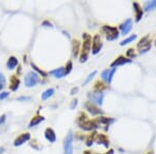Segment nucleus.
<instances>
[{
  "label": "nucleus",
  "instance_id": "18",
  "mask_svg": "<svg viewBox=\"0 0 156 154\" xmlns=\"http://www.w3.org/2000/svg\"><path fill=\"white\" fill-rule=\"evenodd\" d=\"M98 124H102L105 126H109L110 124L115 122V119L114 118H108V117H104V116H99L96 119Z\"/></svg>",
  "mask_w": 156,
  "mask_h": 154
},
{
  "label": "nucleus",
  "instance_id": "1",
  "mask_svg": "<svg viewBox=\"0 0 156 154\" xmlns=\"http://www.w3.org/2000/svg\"><path fill=\"white\" fill-rule=\"evenodd\" d=\"M82 38H83V43H82V47L80 50L79 62L85 63L89 59V53L90 51V48H92V36L87 32H83Z\"/></svg>",
  "mask_w": 156,
  "mask_h": 154
},
{
  "label": "nucleus",
  "instance_id": "28",
  "mask_svg": "<svg viewBox=\"0 0 156 154\" xmlns=\"http://www.w3.org/2000/svg\"><path fill=\"white\" fill-rule=\"evenodd\" d=\"M109 72H110L109 69H105L104 71H102V73H101L102 80H104L107 84H109Z\"/></svg>",
  "mask_w": 156,
  "mask_h": 154
},
{
  "label": "nucleus",
  "instance_id": "12",
  "mask_svg": "<svg viewBox=\"0 0 156 154\" xmlns=\"http://www.w3.org/2000/svg\"><path fill=\"white\" fill-rule=\"evenodd\" d=\"M85 108H87V112H89L92 116H100L103 113V112L97 106V105L93 104V103H90V102L85 103Z\"/></svg>",
  "mask_w": 156,
  "mask_h": 154
},
{
  "label": "nucleus",
  "instance_id": "37",
  "mask_svg": "<svg viewBox=\"0 0 156 154\" xmlns=\"http://www.w3.org/2000/svg\"><path fill=\"white\" fill-rule=\"evenodd\" d=\"M78 91H79V88H78V87H75V88H73V89L71 90V92H70V94H71V95L73 96V95L77 94Z\"/></svg>",
  "mask_w": 156,
  "mask_h": 154
},
{
  "label": "nucleus",
  "instance_id": "31",
  "mask_svg": "<svg viewBox=\"0 0 156 154\" xmlns=\"http://www.w3.org/2000/svg\"><path fill=\"white\" fill-rule=\"evenodd\" d=\"M96 74H97V71H96V70H95V71H93L92 73H90L89 76L87 77V79H85V81L83 82V85H87V83H89L90 81H92L93 78H94L95 76H96Z\"/></svg>",
  "mask_w": 156,
  "mask_h": 154
},
{
  "label": "nucleus",
  "instance_id": "42",
  "mask_svg": "<svg viewBox=\"0 0 156 154\" xmlns=\"http://www.w3.org/2000/svg\"><path fill=\"white\" fill-rule=\"evenodd\" d=\"M2 152H3V148L0 149V153H2Z\"/></svg>",
  "mask_w": 156,
  "mask_h": 154
},
{
  "label": "nucleus",
  "instance_id": "8",
  "mask_svg": "<svg viewBox=\"0 0 156 154\" xmlns=\"http://www.w3.org/2000/svg\"><path fill=\"white\" fill-rule=\"evenodd\" d=\"M87 97H89V99H90V102L97 105V106L98 105L101 106L103 104V99H104V94H103V93H96V92L89 93Z\"/></svg>",
  "mask_w": 156,
  "mask_h": 154
},
{
  "label": "nucleus",
  "instance_id": "22",
  "mask_svg": "<svg viewBox=\"0 0 156 154\" xmlns=\"http://www.w3.org/2000/svg\"><path fill=\"white\" fill-rule=\"evenodd\" d=\"M97 135H98L97 131H92V133H90V134L87 136V138H85V145H87V147H90L93 144L96 142Z\"/></svg>",
  "mask_w": 156,
  "mask_h": 154
},
{
  "label": "nucleus",
  "instance_id": "39",
  "mask_svg": "<svg viewBox=\"0 0 156 154\" xmlns=\"http://www.w3.org/2000/svg\"><path fill=\"white\" fill-rule=\"evenodd\" d=\"M43 26H45V27H52V23H50L49 21H43V23H42Z\"/></svg>",
  "mask_w": 156,
  "mask_h": 154
},
{
  "label": "nucleus",
  "instance_id": "14",
  "mask_svg": "<svg viewBox=\"0 0 156 154\" xmlns=\"http://www.w3.org/2000/svg\"><path fill=\"white\" fill-rule=\"evenodd\" d=\"M20 83H21V81H20L19 77L17 76V75H12L11 79H9V90H11L12 92H16V91L19 89Z\"/></svg>",
  "mask_w": 156,
  "mask_h": 154
},
{
  "label": "nucleus",
  "instance_id": "2",
  "mask_svg": "<svg viewBox=\"0 0 156 154\" xmlns=\"http://www.w3.org/2000/svg\"><path fill=\"white\" fill-rule=\"evenodd\" d=\"M102 31L105 34V38L107 41H115L120 36L119 28L115 26H110V25H103Z\"/></svg>",
  "mask_w": 156,
  "mask_h": 154
},
{
  "label": "nucleus",
  "instance_id": "43",
  "mask_svg": "<svg viewBox=\"0 0 156 154\" xmlns=\"http://www.w3.org/2000/svg\"><path fill=\"white\" fill-rule=\"evenodd\" d=\"M147 154H154V153H153V152H152V151H149V152H148Z\"/></svg>",
  "mask_w": 156,
  "mask_h": 154
},
{
  "label": "nucleus",
  "instance_id": "6",
  "mask_svg": "<svg viewBox=\"0 0 156 154\" xmlns=\"http://www.w3.org/2000/svg\"><path fill=\"white\" fill-rule=\"evenodd\" d=\"M73 142H74V135H73L72 131H69L64 141L65 154H73Z\"/></svg>",
  "mask_w": 156,
  "mask_h": 154
},
{
  "label": "nucleus",
  "instance_id": "16",
  "mask_svg": "<svg viewBox=\"0 0 156 154\" xmlns=\"http://www.w3.org/2000/svg\"><path fill=\"white\" fill-rule=\"evenodd\" d=\"M96 143L98 144V145L104 146L105 148L109 147V144H110L108 138L106 136V134H104V133H98V135L96 138Z\"/></svg>",
  "mask_w": 156,
  "mask_h": 154
},
{
  "label": "nucleus",
  "instance_id": "27",
  "mask_svg": "<svg viewBox=\"0 0 156 154\" xmlns=\"http://www.w3.org/2000/svg\"><path fill=\"white\" fill-rule=\"evenodd\" d=\"M136 38H137L136 34H132V36H130V37H128L126 39L123 40V41L120 43V45L121 46H125V45H127V44H130V43H132L133 41H135Z\"/></svg>",
  "mask_w": 156,
  "mask_h": 154
},
{
  "label": "nucleus",
  "instance_id": "36",
  "mask_svg": "<svg viewBox=\"0 0 156 154\" xmlns=\"http://www.w3.org/2000/svg\"><path fill=\"white\" fill-rule=\"evenodd\" d=\"M5 121H6V115H2L0 117V125H3L5 123Z\"/></svg>",
  "mask_w": 156,
  "mask_h": 154
},
{
  "label": "nucleus",
  "instance_id": "10",
  "mask_svg": "<svg viewBox=\"0 0 156 154\" xmlns=\"http://www.w3.org/2000/svg\"><path fill=\"white\" fill-rule=\"evenodd\" d=\"M119 29L121 30V34H123V36L128 34L130 32V30L132 29V20L131 19L125 20L123 23L120 24Z\"/></svg>",
  "mask_w": 156,
  "mask_h": 154
},
{
  "label": "nucleus",
  "instance_id": "11",
  "mask_svg": "<svg viewBox=\"0 0 156 154\" xmlns=\"http://www.w3.org/2000/svg\"><path fill=\"white\" fill-rule=\"evenodd\" d=\"M132 62V59H127L126 56H123V55H120L119 57H117L114 62L110 64V67L112 68H117L119 66H123V65H126V64H130Z\"/></svg>",
  "mask_w": 156,
  "mask_h": 154
},
{
  "label": "nucleus",
  "instance_id": "19",
  "mask_svg": "<svg viewBox=\"0 0 156 154\" xmlns=\"http://www.w3.org/2000/svg\"><path fill=\"white\" fill-rule=\"evenodd\" d=\"M43 121H45V118L43 117V116H40V115H36L34 116V117L31 118V120H30L29 124H28V127L29 128H32V127H36L40 124V123H42Z\"/></svg>",
  "mask_w": 156,
  "mask_h": 154
},
{
  "label": "nucleus",
  "instance_id": "38",
  "mask_svg": "<svg viewBox=\"0 0 156 154\" xmlns=\"http://www.w3.org/2000/svg\"><path fill=\"white\" fill-rule=\"evenodd\" d=\"M31 98L30 97H24V96H22V97H19V98H17V100L18 101H29Z\"/></svg>",
  "mask_w": 156,
  "mask_h": 154
},
{
  "label": "nucleus",
  "instance_id": "24",
  "mask_svg": "<svg viewBox=\"0 0 156 154\" xmlns=\"http://www.w3.org/2000/svg\"><path fill=\"white\" fill-rule=\"evenodd\" d=\"M156 9V0H152V1H146L144 3V11L150 12Z\"/></svg>",
  "mask_w": 156,
  "mask_h": 154
},
{
  "label": "nucleus",
  "instance_id": "32",
  "mask_svg": "<svg viewBox=\"0 0 156 154\" xmlns=\"http://www.w3.org/2000/svg\"><path fill=\"white\" fill-rule=\"evenodd\" d=\"M72 69H73V64H72L71 60H69V62L67 63V65L65 66V72H66V75L70 74L72 71Z\"/></svg>",
  "mask_w": 156,
  "mask_h": 154
},
{
  "label": "nucleus",
  "instance_id": "17",
  "mask_svg": "<svg viewBox=\"0 0 156 154\" xmlns=\"http://www.w3.org/2000/svg\"><path fill=\"white\" fill-rule=\"evenodd\" d=\"M80 41L77 39H74L72 41V53L74 57H78L80 53Z\"/></svg>",
  "mask_w": 156,
  "mask_h": 154
},
{
  "label": "nucleus",
  "instance_id": "7",
  "mask_svg": "<svg viewBox=\"0 0 156 154\" xmlns=\"http://www.w3.org/2000/svg\"><path fill=\"white\" fill-rule=\"evenodd\" d=\"M102 47H103V43L100 34H95L92 40V53L94 55L98 54L101 51Z\"/></svg>",
  "mask_w": 156,
  "mask_h": 154
},
{
  "label": "nucleus",
  "instance_id": "20",
  "mask_svg": "<svg viewBox=\"0 0 156 154\" xmlns=\"http://www.w3.org/2000/svg\"><path fill=\"white\" fill-rule=\"evenodd\" d=\"M50 75H52L53 77L55 78H62L66 76V72H65V67H60V68H57V69H54V70H51L49 72Z\"/></svg>",
  "mask_w": 156,
  "mask_h": 154
},
{
  "label": "nucleus",
  "instance_id": "13",
  "mask_svg": "<svg viewBox=\"0 0 156 154\" xmlns=\"http://www.w3.org/2000/svg\"><path fill=\"white\" fill-rule=\"evenodd\" d=\"M132 6L135 13V21L140 22L142 20L143 16H144V9H142V5L140 3H137V2H133Z\"/></svg>",
  "mask_w": 156,
  "mask_h": 154
},
{
  "label": "nucleus",
  "instance_id": "29",
  "mask_svg": "<svg viewBox=\"0 0 156 154\" xmlns=\"http://www.w3.org/2000/svg\"><path fill=\"white\" fill-rule=\"evenodd\" d=\"M135 56H136V54H135L134 49H133V48H129V49L126 51V57H127V59H134Z\"/></svg>",
  "mask_w": 156,
  "mask_h": 154
},
{
  "label": "nucleus",
  "instance_id": "30",
  "mask_svg": "<svg viewBox=\"0 0 156 154\" xmlns=\"http://www.w3.org/2000/svg\"><path fill=\"white\" fill-rule=\"evenodd\" d=\"M6 85V79H5V76L0 72V91L3 90Z\"/></svg>",
  "mask_w": 156,
  "mask_h": 154
},
{
  "label": "nucleus",
  "instance_id": "34",
  "mask_svg": "<svg viewBox=\"0 0 156 154\" xmlns=\"http://www.w3.org/2000/svg\"><path fill=\"white\" fill-rule=\"evenodd\" d=\"M30 146H31L32 148L36 149V150H40V149H41V147H39V146H37V143L36 140H34L31 143H30Z\"/></svg>",
  "mask_w": 156,
  "mask_h": 154
},
{
  "label": "nucleus",
  "instance_id": "41",
  "mask_svg": "<svg viewBox=\"0 0 156 154\" xmlns=\"http://www.w3.org/2000/svg\"><path fill=\"white\" fill-rule=\"evenodd\" d=\"M83 154H93V153L90 152V150H85V151H83Z\"/></svg>",
  "mask_w": 156,
  "mask_h": 154
},
{
  "label": "nucleus",
  "instance_id": "3",
  "mask_svg": "<svg viewBox=\"0 0 156 154\" xmlns=\"http://www.w3.org/2000/svg\"><path fill=\"white\" fill-rule=\"evenodd\" d=\"M39 81H40V75L34 71H29L25 75V79H24L25 87L34 88V85H37L39 83Z\"/></svg>",
  "mask_w": 156,
  "mask_h": 154
},
{
  "label": "nucleus",
  "instance_id": "26",
  "mask_svg": "<svg viewBox=\"0 0 156 154\" xmlns=\"http://www.w3.org/2000/svg\"><path fill=\"white\" fill-rule=\"evenodd\" d=\"M54 89H52V88H50V89H47L45 92H43L42 93V96H41V98H42V100H47V99H49L50 97H52V96L54 95Z\"/></svg>",
  "mask_w": 156,
  "mask_h": 154
},
{
  "label": "nucleus",
  "instance_id": "44",
  "mask_svg": "<svg viewBox=\"0 0 156 154\" xmlns=\"http://www.w3.org/2000/svg\"><path fill=\"white\" fill-rule=\"evenodd\" d=\"M155 46H156V40H155Z\"/></svg>",
  "mask_w": 156,
  "mask_h": 154
},
{
  "label": "nucleus",
  "instance_id": "33",
  "mask_svg": "<svg viewBox=\"0 0 156 154\" xmlns=\"http://www.w3.org/2000/svg\"><path fill=\"white\" fill-rule=\"evenodd\" d=\"M9 96V92H5V91H3V92L0 93V100H4L6 99L7 97Z\"/></svg>",
  "mask_w": 156,
  "mask_h": 154
},
{
  "label": "nucleus",
  "instance_id": "40",
  "mask_svg": "<svg viewBox=\"0 0 156 154\" xmlns=\"http://www.w3.org/2000/svg\"><path fill=\"white\" fill-rule=\"evenodd\" d=\"M115 153V150L114 149H109V150L107 151V152H105L104 154H114Z\"/></svg>",
  "mask_w": 156,
  "mask_h": 154
},
{
  "label": "nucleus",
  "instance_id": "25",
  "mask_svg": "<svg viewBox=\"0 0 156 154\" xmlns=\"http://www.w3.org/2000/svg\"><path fill=\"white\" fill-rule=\"evenodd\" d=\"M30 66H31V68L34 69V71L36 72V73H37V74H39L40 76H42V77H47V76H48V73L45 72V71H43L42 69H40V68L37 67L36 64H34V62L30 63Z\"/></svg>",
  "mask_w": 156,
  "mask_h": 154
},
{
  "label": "nucleus",
  "instance_id": "15",
  "mask_svg": "<svg viewBox=\"0 0 156 154\" xmlns=\"http://www.w3.org/2000/svg\"><path fill=\"white\" fill-rule=\"evenodd\" d=\"M44 135H45V138H46L49 143H55V141H56L55 131L53 130V128H51V127H48L45 129Z\"/></svg>",
  "mask_w": 156,
  "mask_h": 154
},
{
  "label": "nucleus",
  "instance_id": "4",
  "mask_svg": "<svg viewBox=\"0 0 156 154\" xmlns=\"http://www.w3.org/2000/svg\"><path fill=\"white\" fill-rule=\"evenodd\" d=\"M152 47V42H151L150 36H145L144 38L140 40L137 44V48H138V53L140 54H144L146 52H148Z\"/></svg>",
  "mask_w": 156,
  "mask_h": 154
},
{
  "label": "nucleus",
  "instance_id": "9",
  "mask_svg": "<svg viewBox=\"0 0 156 154\" xmlns=\"http://www.w3.org/2000/svg\"><path fill=\"white\" fill-rule=\"evenodd\" d=\"M30 138H31V135H30L29 132L21 133V134H19L16 138H15L14 146H15V147H20V146H22L23 144L28 142V141L30 140Z\"/></svg>",
  "mask_w": 156,
  "mask_h": 154
},
{
  "label": "nucleus",
  "instance_id": "21",
  "mask_svg": "<svg viewBox=\"0 0 156 154\" xmlns=\"http://www.w3.org/2000/svg\"><path fill=\"white\" fill-rule=\"evenodd\" d=\"M107 89L106 83H104L101 80H97L96 82L94 83V87H93V91L96 93H103V91Z\"/></svg>",
  "mask_w": 156,
  "mask_h": 154
},
{
  "label": "nucleus",
  "instance_id": "35",
  "mask_svg": "<svg viewBox=\"0 0 156 154\" xmlns=\"http://www.w3.org/2000/svg\"><path fill=\"white\" fill-rule=\"evenodd\" d=\"M77 104H78V99H74V100H72L71 105H70V108H71V109H74V108L77 106Z\"/></svg>",
  "mask_w": 156,
  "mask_h": 154
},
{
  "label": "nucleus",
  "instance_id": "5",
  "mask_svg": "<svg viewBox=\"0 0 156 154\" xmlns=\"http://www.w3.org/2000/svg\"><path fill=\"white\" fill-rule=\"evenodd\" d=\"M79 128H81L82 130L84 131H95V129H97L99 127V124L97 123L96 119L95 120H85L83 122H80V123H77Z\"/></svg>",
  "mask_w": 156,
  "mask_h": 154
},
{
  "label": "nucleus",
  "instance_id": "23",
  "mask_svg": "<svg viewBox=\"0 0 156 154\" xmlns=\"http://www.w3.org/2000/svg\"><path fill=\"white\" fill-rule=\"evenodd\" d=\"M18 64H19V62H18V59H17V57L9 56V59H7V62H6V67L9 70H14L15 68L18 66Z\"/></svg>",
  "mask_w": 156,
  "mask_h": 154
}]
</instances>
